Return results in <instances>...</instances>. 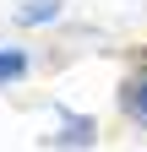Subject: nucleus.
Wrapping results in <instances>:
<instances>
[{
  "mask_svg": "<svg viewBox=\"0 0 147 152\" xmlns=\"http://www.w3.org/2000/svg\"><path fill=\"white\" fill-rule=\"evenodd\" d=\"M65 16V0H22V6L11 11V22L16 27H49V22H60Z\"/></svg>",
  "mask_w": 147,
  "mask_h": 152,
  "instance_id": "nucleus-4",
  "label": "nucleus"
},
{
  "mask_svg": "<svg viewBox=\"0 0 147 152\" xmlns=\"http://www.w3.org/2000/svg\"><path fill=\"white\" fill-rule=\"evenodd\" d=\"M49 114H54V125H60V130L44 136L49 152H93L98 147V120H93V114L65 109V103H49Z\"/></svg>",
  "mask_w": 147,
  "mask_h": 152,
  "instance_id": "nucleus-1",
  "label": "nucleus"
},
{
  "mask_svg": "<svg viewBox=\"0 0 147 152\" xmlns=\"http://www.w3.org/2000/svg\"><path fill=\"white\" fill-rule=\"evenodd\" d=\"M27 76H33V54L22 44H0V92H6V87H22Z\"/></svg>",
  "mask_w": 147,
  "mask_h": 152,
  "instance_id": "nucleus-3",
  "label": "nucleus"
},
{
  "mask_svg": "<svg viewBox=\"0 0 147 152\" xmlns=\"http://www.w3.org/2000/svg\"><path fill=\"white\" fill-rule=\"evenodd\" d=\"M115 98H120V114H125V120H131L136 130H147V60H142V65L120 82Z\"/></svg>",
  "mask_w": 147,
  "mask_h": 152,
  "instance_id": "nucleus-2",
  "label": "nucleus"
},
{
  "mask_svg": "<svg viewBox=\"0 0 147 152\" xmlns=\"http://www.w3.org/2000/svg\"><path fill=\"white\" fill-rule=\"evenodd\" d=\"M142 60H147V44H142Z\"/></svg>",
  "mask_w": 147,
  "mask_h": 152,
  "instance_id": "nucleus-5",
  "label": "nucleus"
}]
</instances>
